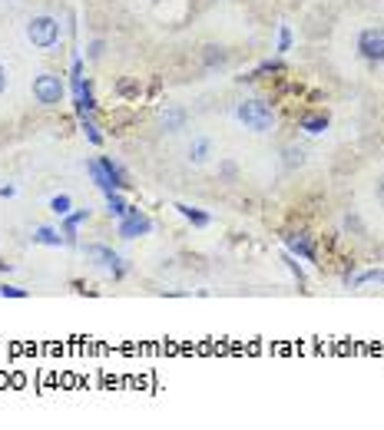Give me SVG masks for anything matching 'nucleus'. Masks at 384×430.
Listing matches in <instances>:
<instances>
[{"instance_id": "nucleus-1", "label": "nucleus", "mask_w": 384, "mask_h": 430, "mask_svg": "<svg viewBox=\"0 0 384 430\" xmlns=\"http://www.w3.org/2000/svg\"><path fill=\"white\" fill-rule=\"evenodd\" d=\"M235 119L252 133L275 129V109H272L269 100H242V103H235Z\"/></svg>"}, {"instance_id": "nucleus-2", "label": "nucleus", "mask_w": 384, "mask_h": 430, "mask_svg": "<svg viewBox=\"0 0 384 430\" xmlns=\"http://www.w3.org/2000/svg\"><path fill=\"white\" fill-rule=\"evenodd\" d=\"M27 40H30V47H37V50H53L60 43V20L50 17V14L30 17L27 20Z\"/></svg>"}, {"instance_id": "nucleus-3", "label": "nucleus", "mask_w": 384, "mask_h": 430, "mask_svg": "<svg viewBox=\"0 0 384 430\" xmlns=\"http://www.w3.org/2000/svg\"><path fill=\"white\" fill-rule=\"evenodd\" d=\"M33 96H37V103L43 106H57L63 103V96H67V83L57 77V73H40L33 80Z\"/></svg>"}, {"instance_id": "nucleus-4", "label": "nucleus", "mask_w": 384, "mask_h": 430, "mask_svg": "<svg viewBox=\"0 0 384 430\" xmlns=\"http://www.w3.org/2000/svg\"><path fill=\"white\" fill-rule=\"evenodd\" d=\"M358 53L371 63H384V27H368L358 33Z\"/></svg>"}, {"instance_id": "nucleus-5", "label": "nucleus", "mask_w": 384, "mask_h": 430, "mask_svg": "<svg viewBox=\"0 0 384 430\" xmlns=\"http://www.w3.org/2000/svg\"><path fill=\"white\" fill-rule=\"evenodd\" d=\"M83 255L93 262V265H100V268H106L113 278H123L126 275V265H123V258L116 255L113 249H106V245H87L83 249Z\"/></svg>"}, {"instance_id": "nucleus-6", "label": "nucleus", "mask_w": 384, "mask_h": 430, "mask_svg": "<svg viewBox=\"0 0 384 430\" xmlns=\"http://www.w3.org/2000/svg\"><path fill=\"white\" fill-rule=\"evenodd\" d=\"M153 232V222H149V215H143L139 209H126V215L119 219V235L123 239H139V235H149Z\"/></svg>"}, {"instance_id": "nucleus-7", "label": "nucleus", "mask_w": 384, "mask_h": 430, "mask_svg": "<svg viewBox=\"0 0 384 430\" xmlns=\"http://www.w3.org/2000/svg\"><path fill=\"white\" fill-rule=\"evenodd\" d=\"M186 123H189V113H186L183 106L169 103L163 109V129L166 133H179V129H186Z\"/></svg>"}, {"instance_id": "nucleus-8", "label": "nucleus", "mask_w": 384, "mask_h": 430, "mask_svg": "<svg viewBox=\"0 0 384 430\" xmlns=\"http://www.w3.org/2000/svg\"><path fill=\"white\" fill-rule=\"evenodd\" d=\"M285 245H288V252L292 255H298V258H305V262H311V265H318L315 262V249H311V242H308V235H302V232H292V235H285Z\"/></svg>"}, {"instance_id": "nucleus-9", "label": "nucleus", "mask_w": 384, "mask_h": 430, "mask_svg": "<svg viewBox=\"0 0 384 430\" xmlns=\"http://www.w3.org/2000/svg\"><path fill=\"white\" fill-rule=\"evenodd\" d=\"M100 163H103L106 176H110V182H113V189H129V176H126L123 166L116 163L113 156H100Z\"/></svg>"}, {"instance_id": "nucleus-10", "label": "nucleus", "mask_w": 384, "mask_h": 430, "mask_svg": "<svg viewBox=\"0 0 384 430\" xmlns=\"http://www.w3.org/2000/svg\"><path fill=\"white\" fill-rule=\"evenodd\" d=\"M90 219V209H80L73 212V215H63V239H67V245H77V229L83 225V222Z\"/></svg>"}, {"instance_id": "nucleus-11", "label": "nucleus", "mask_w": 384, "mask_h": 430, "mask_svg": "<svg viewBox=\"0 0 384 430\" xmlns=\"http://www.w3.org/2000/svg\"><path fill=\"white\" fill-rule=\"evenodd\" d=\"M209 156H212V139L209 136H196V139L189 143V163L202 166Z\"/></svg>"}, {"instance_id": "nucleus-12", "label": "nucleus", "mask_w": 384, "mask_h": 430, "mask_svg": "<svg viewBox=\"0 0 384 430\" xmlns=\"http://www.w3.org/2000/svg\"><path fill=\"white\" fill-rule=\"evenodd\" d=\"M33 245H50V249H60V245H67V239H63V232L50 229V225H40V229L33 232Z\"/></svg>"}, {"instance_id": "nucleus-13", "label": "nucleus", "mask_w": 384, "mask_h": 430, "mask_svg": "<svg viewBox=\"0 0 384 430\" xmlns=\"http://www.w3.org/2000/svg\"><path fill=\"white\" fill-rule=\"evenodd\" d=\"M176 212H179V215H183L186 222H192L196 229H206V225H209V222H212V215H209V212L192 209V205H186V202H176Z\"/></svg>"}, {"instance_id": "nucleus-14", "label": "nucleus", "mask_w": 384, "mask_h": 430, "mask_svg": "<svg viewBox=\"0 0 384 430\" xmlns=\"http://www.w3.org/2000/svg\"><path fill=\"white\" fill-rule=\"evenodd\" d=\"M275 73H285V63L282 60H265V63H259L252 70L249 77H239V80H265V77H275Z\"/></svg>"}, {"instance_id": "nucleus-15", "label": "nucleus", "mask_w": 384, "mask_h": 430, "mask_svg": "<svg viewBox=\"0 0 384 430\" xmlns=\"http://www.w3.org/2000/svg\"><path fill=\"white\" fill-rule=\"evenodd\" d=\"M302 129H305L308 136H321L328 129V113H308V116H302Z\"/></svg>"}, {"instance_id": "nucleus-16", "label": "nucleus", "mask_w": 384, "mask_h": 430, "mask_svg": "<svg viewBox=\"0 0 384 430\" xmlns=\"http://www.w3.org/2000/svg\"><path fill=\"white\" fill-rule=\"evenodd\" d=\"M126 209H129V205H126V199L119 195V189H110V192H106V212H110V215L123 219Z\"/></svg>"}, {"instance_id": "nucleus-17", "label": "nucleus", "mask_w": 384, "mask_h": 430, "mask_svg": "<svg viewBox=\"0 0 384 430\" xmlns=\"http://www.w3.org/2000/svg\"><path fill=\"white\" fill-rule=\"evenodd\" d=\"M87 172H90V176H93L96 189H103V192H110V189H113V182H110V176H106V169H103V163H100V159H93V163H87Z\"/></svg>"}, {"instance_id": "nucleus-18", "label": "nucleus", "mask_w": 384, "mask_h": 430, "mask_svg": "<svg viewBox=\"0 0 384 430\" xmlns=\"http://www.w3.org/2000/svg\"><path fill=\"white\" fill-rule=\"evenodd\" d=\"M70 209H73V199H70L67 192L50 199V212H53V215H60V219H63V215H70Z\"/></svg>"}, {"instance_id": "nucleus-19", "label": "nucleus", "mask_w": 384, "mask_h": 430, "mask_svg": "<svg viewBox=\"0 0 384 430\" xmlns=\"http://www.w3.org/2000/svg\"><path fill=\"white\" fill-rule=\"evenodd\" d=\"M202 60H206V67H209V70H215V67L225 63V50H222V47H206V50H202Z\"/></svg>"}, {"instance_id": "nucleus-20", "label": "nucleus", "mask_w": 384, "mask_h": 430, "mask_svg": "<svg viewBox=\"0 0 384 430\" xmlns=\"http://www.w3.org/2000/svg\"><path fill=\"white\" fill-rule=\"evenodd\" d=\"M80 126H83V133H87V139H90V143H93V146H100V143H103V136H100V129H96V123H93V119H90L87 113H80Z\"/></svg>"}, {"instance_id": "nucleus-21", "label": "nucleus", "mask_w": 384, "mask_h": 430, "mask_svg": "<svg viewBox=\"0 0 384 430\" xmlns=\"http://www.w3.org/2000/svg\"><path fill=\"white\" fill-rule=\"evenodd\" d=\"M298 166H305V149L288 146V149H285V169H298Z\"/></svg>"}, {"instance_id": "nucleus-22", "label": "nucleus", "mask_w": 384, "mask_h": 430, "mask_svg": "<svg viewBox=\"0 0 384 430\" xmlns=\"http://www.w3.org/2000/svg\"><path fill=\"white\" fill-rule=\"evenodd\" d=\"M368 281H378V285H384V268H371V272H365V275L351 278V285H368Z\"/></svg>"}, {"instance_id": "nucleus-23", "label": "nucleus", "mask_w": 384, "mask_h": 430, "mask_svg": "<svg viewBox=\"0 0 384 430\" xmlns=\"http://www.w3.org/2000/svg\"><path fill=\"white\" fill-rule=\"evenodd\" d=\"M288 47H292V30L282 23V30H279V47H275V53H288Z\"/></svg>"}, {"instance_id": "nucleus-24", "label": "nucleus", "mask_w": 384, "mask_h": 430, "mask_svg": "<svg viewBox=\"0 0 384 430\" xmlns=\"http://www.w3.org/2000/svg\"><path fill=\"white\" fill-rule=\"evenodd\" d=\"M116 93H123V96H139V86H136L133 80H119V83H116Z\"/></svg>"}, {"instance_id": "nucleus-25", "label": "nucleus", "mask_w": 384, "mask_h": 430, "mask_svg": "<svg viewBox=\"0 0 384 430\" xmlns=\"http://www.w3.org/2000/svg\"><path fill=\"white\" fill-rule=\"evenodd\" d=\"M0 298H27V288H17V285H0Z\"/></svg>"}, {"instance_id": "nucleus-26", "label": "nucleus", "mask_w": 384, "mask_h": 430, "mask_svg": "<svg viewBox=\"0 0 384 430\" xmlns=\"http://www.w3.org/2000/svg\"><path fill=\"white\" fill-rule=\"evenodd\" d=\"M285 265L292 268V275L298 278V285L305 288V272H302V268H298V262H295V258H292V255H285Z\"/></svg>"}, {"instance_id": "nucleus-27", "label": "nucleus", "mask_w": 384, "mask_h": 430, "mask_svg": "<svg viewBox=\"0 0 384 430\" xmlns=\"http://www.w3.org/2000/svg\"><path fill=\"white\" fill-rule=\"evenodd\" d=\"M14 195H17L14 186H0V199H14Z\"/></svg>"}, {"instance_id": "nucleus-28", "label": "nucleus", "mask_w": 384, "mask_h": 430, "mask_svg": "<svg viewBox=\"0 0 384 430\" xmlns=\"http://www.w3.org/2000/svg\"><path fill=\"white\" fill-rule=\"evenodd\" d=\"M100 53H103V40H96V43H90V57H100Z\"/></svg>"}, {"instance_id": "nucleus-29", "label": "nucleus", "mask_w": 384, "mask_h": 430, "mask_svg": "<svg viewBox=\"0 0 384 430\" xmlns=\"http://www.w3.org/2000/svg\"><path fill=\"white\" fill-rule=\"evenodd\" d=\"M0 93H7V67L0 63Z\"/></svg>"}, {"instance_id": "nucleus-30", "label": "nucleus", "mask_w": 384, "mask_h": 430, "mask_svg": "<svg viewBox=\"0 0 384 430\" xmlns=\"http://www.w3.org/2000/svg\"><path fill=\"white\" fill-rule=\"evenodd\" d=\"M378 199H381V202H384V186H378Z\"/></svg>"}]
</instances>
